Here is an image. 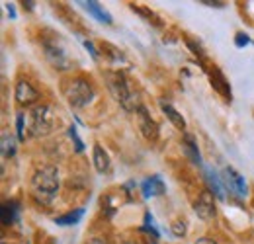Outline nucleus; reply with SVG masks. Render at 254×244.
<instances>
[{"label":"nucleus","instance_id":"nucleus-6","mask_svg":"<svg viewBox=\"0 0 254 244\" xmlns=\"http://www.w3.org/2000/svg\"><path fill=\"white\" fill-rule=\"evenodd\" d=\"M137 122H139V129H141V133H143V137L147 141H157L159 139V125L149 116L147 108L141 106L137 110Z\"/></svg>","mask_w":254,"mask_h":244},{"label":"nucleus","instance_id":"nucleus-1","mask_svg":"<svg viewBox=\"0 0 254 244\" xmlns=\"http://www.w3.org/2000/svg\"><path fill=\"white\" fill-rule=\"evenodd\" d=\"M32 193L41 205H49L59 193V170L51 164L41 166L32 178Z\"/></svg>","mask_w":254,"mask_h":244},{"label":"nucleus","instance_id":"nucleus-11","mask_svg":"<svg viewBox=\"0 0 254 244\" xmlns=\"http://www.w3.org/2000/svg\"><path fill=\"white\" fill-rule=\"evenodd\" d=\"M205 180L209 183V191L215 195V197H219V199H225V187H223V180L215 174V170H211V168H207L205 170Z\"/></svg>","mask_w":254,"mask_h":244},{"label":"nucleus","instance_id":"nucleus-10","mask_svg":"<svg viewBox=\"0 0 254 244\" xmlns=\"http://www.w3.org/2000/svg\"><path fill=\"white\" fill-rule=\"evenodd\" d=\"M209 76H211V86L219 92L227 102H231V88H229V84H227L221 70L217 66H213V70H209Z\"/></svg>","mask_w":254,"mask_h":244},{"label":"nucleus","instance_id":"nucleus-4","mask_svg":"<svg viewBox=\"0 0 254 244\" xmlns=\"http://www.w3.org/2000/svg\"><path fill=\"white\" fill-rule=\"evenodd\" d=\"M55 123V116L49 106H35L32 112V135L33 137H43L51 133Z\"/></svg>","mask_w":254,"mask_h":244},{"label":"nucleus","instance_id":"nucleus-17","mask_svg":"<svg viewBox=\"0 0 254 244\" xmlns=\"http://www.w3.org/2000/svg\"><path fill=\"white\" fill-rule=\"evenodd\" d=\"M184 149H186V153L190 154V158L193 160V164L201 166V156H199V151H197V145H195L193 137L188 135V133L184 135Z\"/></svg>","mask_w":254,"mask_h":244},{"label":"nucleus","instance_id":"nucleus-12","mask_svg":"<svg viewBox=\"0 0 254 244\" xmlns=\"http://www.w3.org/2000/svg\"><path fill=\"white\" fill-rule=\"evenodd\" d=\"M159 106H160V110H162V114L172 122V125H174L176 129H182V131L186 129V122H184V118H182V116H180V114H178L170 104H166L164 100H160Z\"/></svg>","mask_w":254,"mask_h":244},{"label":"nucleus","instance_id":"nucleus-22","mask_svg":"<svg viewBox=\"0 0 254 244\" xmlns=\"http://www.w3.org/2000/svg\"><path fill=\"white\" fill-rule=\"evenodd\" d=\"M24 114H18L16 116V129H18V139L20 141H26V131H24Z\"/></svg>","mask_w":254,"mask_h":244},{"label":"nucleus","instance_id":"nucleus-25","mask_svg":"<svg viewBox=\"0 0 254 244\" xmlns=\"http://www.w3.org/2000/svg\"><path fill=\"white\" fill-rule=\"evenodd\" d=\"M84 47H86V49L90 51V55H92V59H94V61H98V51H96V47H94V45H92L90 41H84Z\"/></svg>","mask_w":254,"mask_h":244},{"label":"nucleus","instance_id":"nucleus-3","mask_svg":"<svg viewBox=\"0 0 254 244\" xmlns=\"http://www.w3.org/2000/svg\"><path fill=\"white\" fill-rule=\"evenodd\" d=\"M63 94L66 102L72 108H84L92 102L94 98V86L90 80H86L84 76H76L72 80H68L63 86Z\"/></svg>","mask_w":254,"mask_h":244},{"label":"nucleus","instance_id":"nucleus-16","mask_svg":"<svg viewBox=\"0 0 254 244\" xmlns=\"http://www.w3.org/2000/svg\"><path fill=\"white\" fill-rule=\"evenodd\" d=\"M16 154V141L14 137L4 129L2 131V156L4 158H12Z\"/></svg>","mask_w":254,"mask_h":244},{"label":"nucleus","instance_id":"nucleus-2","mask_svg":"<svg viewBox=\"0 0 254 244\" xmlns=\"http://www.w3.org/2000/svg\"><path fill=\"white\" fill-rule=\"evenodd\" d=\"M106 82L108 88L114 94V98L124 106V110L127 112H137L141 106L137 102V96L131 88V82L127 80V76L124 72H106Z\"/></svg>","mask_w":254,"mask_h":244},{"label":"nucleus","instance_id":"nucleus-8","mask_svg":"<svg viewBox=\"0 0 254 244\" xmlns=\"http://www.w3.org/2000/svg\"><path fill=\"white\" fill-rule=\"evenodd\" d=\"M14 96H16V102L20 106H32V104H35L39 100V92L35 90L30 82H26V80H20L16 84Z\"/></svg>","mask_w":254,"mask_h":244},{"label":"nucleus","instance_id":"nucleus-32","mask_svg":"<svg viewBox=\"0 0 254 244\" xmlns=\"http://www.w3.org/2000/svg\"><path fill=\"white\" fill-rule=\"evenodd\" d=\"M2 244H6V243H2Z\"/></svg>","mask_w":254,"mask_h":244},{"label":"nucleus","instance_id":"nucleus-28","mask_svg":"<svg viewBox=\"0 0 254 244\" xmlns=\"http://www.w3.org/2000/svg\"><path fill=\"white\" fill-rule=\"evenodd\" d=\"M88 244H108V243H106L104 239H92V241H90Z\"/></svg>","mask_w":254,"mask_h":244},{"label":"nucleus","instance_id":"nucleus-21","mask_svg":"<svg viewBox=\"0 0 254 244\" xmlns=\"http://www.w3.org/2000/svg\"><path fill=\"white\" fill-rule=\"evenodd\" d=\"M68 137H70L72 143H74V151H76V153H82V151H84V143L80 141V137H78V133H76V127H70V129H68Z\"/></svg>","mask_w":254,"mask_h":244},{"label":"nucleus","instance_id":"nucleus-15","mask_svg":"<svg viewBox=\"0 0 254 244\" xmlns=\"http://www.w3.org/2000/svg\"><path fill=\"white\" fill-rule=\"evenodd\" d=\"M84 215V209H74V211H68V213L61 215L55 219V225H61V227H72L76 225Z\"/></svg>","mask_w":254,"mask_h":244},{"label":"nucleus","instance_id":"nucleus-31","mask_svg":"<svg viewBox=\"0 0 254 244\" xmlns=\"http://www.w3.org/2000/svg\"><path fill=\"white\" fill-rule=\"evenodd\" d=\"M253 205H254V199H253Z\"/></svg>","mask_w":254,"mask_h":244},{"label":"nucleus","instance_id":"nucleus-26","mask_svg":"<svg viewBox=\"0 0 254 244\" xmlns=\"http://www.w3.org/2000/svg\"><path fill=\"white\" fill-rule=\"evenodd\" d=\"M203 4H207V6H217V8H223V6H225L223 2H209V0H203Z\"/></svg>","mask_w":254,"mask_h":244},{"label":"nucleus","instance_id":"nucleus-19","mask_svg":"<svg viewBox=\"0 0 254 244\" xmlns=\"http://www.w3.org/2000/svg\"><path fill=\"white\" fill-rule=\"evenodd\" d=\"M100 49H102V53H104L110 61H114V62L124 61V55H122V51H120L118 47H114V45H110V43H100Z\"/></svg>","mask_w":254,"mask_h":244},{"label":"nucleus","instance_id":"nucleus-20","mask_svg":"<svg viewBox=\"0 0 254 244\" xmlns=\"http://www.w3.org/2000/svg\"><path fill=\"white\" fill-rule=\"evenodd\" d=\"M143 231H147L149 235H153V239H159L160 237V233L157 231V227H155V219H153L151 213H145V227H143Z\"/></svg>","mask_w":254,"mask_h":244},{"label":"nucleus","instance_id":"nucleus-29","mask_svg":"<svg viewBox=\"0 0 254 244\" xmlns=\"http://www.w3.org/2000/svg\"><path fill=\"white\" fill-rule=\"evenodd\" d=\"M8 12H10V16H12V18H16V12H14V8H12V6H8Z\"/></svg>","mask_w":254,"mask_h":244},{"label":"nucleus","instance_id":"nucleus-24","mask_svg":"<svg viewBox=\"0 0 254 244\" xmlns=\"http://www.w3.org/2000/svg\"><path fill=\"white\" fill-rule=\"evenodd\" d=\"M249 35L247 33H239L237 35V39H235V43H237V47H245V45H249Z\"/></svg>","mask_w":254,"mask_h":244},{"label":"nucleus","instance_id":"nucleus-13","mask_svg":"<svg viewBox=\"0 0 254 244\" xmlns=\"http://www.w3.org/2000/svg\"><path fill=\"white\" fill-rule=\"evenodd\" d=\"M82 6H84V10H88L92 16H94L98 22H102V24H112V16L104 10V6H100L98 2H80Z\"/></svg>","mask_w":254,"mask_h":244},{"label":"nucleus","instance_id":"nucleus-5","mask_svg":"<svg viewBox=\"0 0 254 244\" xmlns=\"http://www.w3.org/2000/svg\"><path fill=\"white\" fill-rule=\"evenodd\" d=\"M223 185L233 193V195H237V197H245L247 195V180L235 170V168H231V166H227L225 170H223Z\"/></svg>","mask_w":254,"mask_h":244},{"label":"nucleus","instance_id":"nucleus-23","mask_svg":"<svg viewBox=\"0 0 254 244\" xmlns=\"http://www.w3.org/2000/svg\"><path fill=\"white\" fill-rule=\"evenodd\" d=\"M172 233H174L176 237H184V235H186V225H184L182 221L174 223V225H172Z\"/></svg>","mask_w":254,"mask_h":244},{"label":"nucleus","instance_id":"nucleus-27","mask_svg":"<svg viewBox=\"0 0 254 244\" xmlns=\"http://www.w3.org/2000/svg\"><path fill=\"white\" fill-rule=\"evenodd\" d=\"M195 244H217L215 241H211V239H199Z\"/></svg>","mask_w":254,"mask_h":244},{"label":"nucleus","instance_id":"nucleus-7","mask_svg":"<svg viewBox=\"0 0 254 244\" xmlns=\"http://www.w3.org/2000/svg\"><path fill=\"white\" fill-rule=\"evenodd\" d=\"M193 211H195V215H197L199 219H203V221H211V219L215 217L213 193H211L209 189H205V191L199 193V197H197V201H195V205H193Z\"/></svg>","mask_w":254,"mask_h":244},{"label":"nucleus","instance_id":"nucleus-9","mask_svg":"<svg viewBox=\"0 0 254 244\" xmlns=\"http://www.w3.org/2000/svg\"><path fill=\"white\" fill-rule=\"evenodd\" d=\"M141 191L145 197H157V195H162L166 191V185L159 176H151L141 183Z\"/></svg>","mask_w":254,"mask_h":244},{"label":"nucleus","instance_id":"nucleus-30","mask_svg":"<svg viewBox=\"0 0 254 244\" xmlns=\"http://www.w3.org/2000/svg\"><path fill=\"white\" fill-rule=\"evenodd\" d=\"M124 244H135V243H124Z\"/></svg>","mask_w":254,"mask_h":244},{"label":"nucleus","instance_id":"nucleus-14","mask_svg":"<svg viewBox=\"0 0 254 244\" xmlns=\"http://www.w3.org/2000/svg\"><path fill=\"white\" fill-rule=\"evenodd\" d=\"M92 160H94V166L96 170L100 172V174H104V172H108V168H110V156L108 153L100 147V145H96L94 147V153H92Z\"/></svg>","mask_w":254,"mask_h":244},{"label":"nucleus","instance_id":"nucleus-18","mask_svg":"<svg viewBox=\"0 0 254 244\" xmlns=\"http://www.w3.org/2000/svg\"><path fill=\"white\" fill-rule=\"evenodd\" d=\"M16 215H18V203L16 201H8V203L2 205V223L6 227L12 225V221L16 219Z\"/></svg>","mask_w":254,"mask_h":244}]
</instances>
